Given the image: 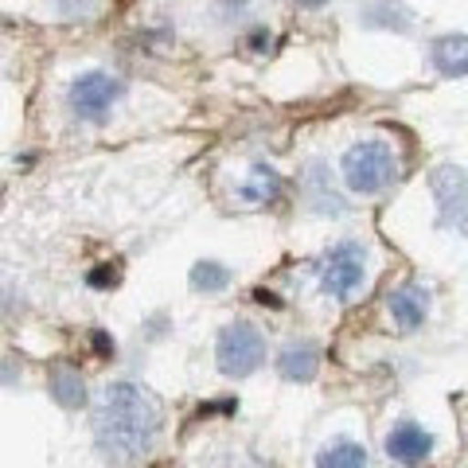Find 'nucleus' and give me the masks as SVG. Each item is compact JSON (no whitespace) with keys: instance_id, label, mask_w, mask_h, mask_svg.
<instances>
[{"instance_id":"4468645a","label":"nucleus","mask_w":468,"mask_h":468,"mask_svg":"<svg viewBox=\"0 0 468 468\" xmlns=\"http://www.w3.org/2000/svg\"><path fill=\"white\" fill-rule=\"evenodd\" d=\"M277 192H282V180H277V172H273V168H254L250 184L242 187V196H246V199H254V203L277 199Z\"/></svg>"},{"instance_id":"9d476101","label":"nucleus","mask_w":468,"mask_h":468,"mask_svg":"<svg viewBox=\"0 0 468 468\" xmlns=\"http://www.w3.org/2000/svg\"><path fill=\"white\" fill-rule=\"evenodd\" d=\"M430 58L445 79H464L468 75V36H441L433 43Z\"/></svg>"},{"instance_id":"f03ea898","label":"nucleus","mask_w":468,"mask_h":468,"mask_svg":"<svg viewBox=\"0 0 468 468\" xmlns=\"http://www.w3.org/2000/svg\"><path fill=\"white\" fill-rule=\"evenodd\" d=\"M399 176V156L387 141H359L344 156V184L359 196H375Z\"/></svg>"},{"instance_id":"6e6552de","label":"nucleus","mask_w":468,"mask_h":468,"mask_svg":"<svg viewBox=\"0 0 468 468\" xmlns=\"http://www.w3.org/2000/svg\"><path fill=\"white\" fill-rule=\"evenodd\" d=\"M387 309H390V320L402 332H418L430 316V289L426 285H399L390 292Z\"/></svg>"},{"instance_id":"1a4fd4ad","label":"nucleus","mask_w":468,"mask_h":468,"mask_svg":"<svg viewBox=\"0 0 468 468\" xmlns=\"http://www.w3.org/2000/svg\"><path fill=\"white\" fill-rule=\"evenodd\" d=\"M277 371H282L285 383H313L316 371H320V351L309 340H297L289 344L282 356H277Z\"/></svg>"},{"instance_id":"a211bd4d","label":"nucleus","mask_w":468,"mask_h":468,"mask_svg":"<svg viewBox=\"0 0 468 468\" xmlns=\"http://www.w3.org/2000/svg\"><path fill=\"white\" fill-rule=\"evenodd\" d=\"M297 5H304V8H320V5H328V0H297Z\"/></svg>"},{"instance_id":"9b49d317","label":"nucleus","mask_w":468,"mask_h":468,"mask_svg":"<svg viewBox=\"0 0 468 468\" xmlns=\"http://www.w3.org/2000/svg\"><path fill=\"white\" fill-rule=\"evenodd\" d=\"M316 468H371V457L367 449L351 437H335L324 449L316 452Z\"/></svg>"},{"instance_id":"2eb2a0df","label":"nucleus","mask_w":468,"mask_h":468,"mask_svg":"<svg viewBox=\"0 0 468 468\" xmlns=\"http://www.w3.org/2000/svg\"><path fill=\"white\" fill-rule=\"evenodd\" d=\"M371 12H383V16H375L371 24H383V27H410V16H406L399 5H387V0H371Z\"/></svg>"},{"instance_id":"0eeeda50","label":"nucleus","mask_w":468,"mask_h":468,"mask_svg":"<svg viewBox=\"0 0 468 468\" xmlns=\"http://www.w3.org/2000/svg\"><path fill=\"white\" fill-rule=\"evenodd\" d=\"M387 457L394 461V464H406V468H418V464H426L430 457H433V449H437V441H433V433L430 430H421L418 421H399L390 433H387Z\"/></svg>"},{"instance_id":"f3484780","label":"nucleus","mask_w":468,"mask_h":468,"mask_svg":"<svg viewBox=\"0 0 468 468\" xmlns=\"http://www.w3.org/2000/svg\"><path fill=\"white\" fill-rule=\"evenodd\" d=\"M94 347L101 356H113V340H106V332H94Z\"/></svg>"},{"instance_id":"dca6fc26","label":"nucleus","mask_w":468,"mask_h":468,"mask_svg":"<svg viewBox=\"0 0 468 468\" xmlns=\"http://www.w3.org/2000/svg\"><path fill=\"white\" fill-rule=\"evenodd\" d=\"M113 282H117L113 270H94V273H90V285H113Z\"/></svg>"},{"instance_id":"f257e3e1","label":"nucleus","mask_w":468,"mask_h":468,"mask_svg":"<svg viewBox=\"0 0 468 468\" xmlns=\"http://www.w3.org/2000/svg\"><path fill=\"white\" fill-rule=\"evenodd\" d=\"M160 433V406L149 390L133 383H110L94 402V441L113 464L149 457Z\"/></svg>"},{"instance_id":"7ed1b4c3","label":"nucleus","mask_w":468,"mask_h":468,"mask_svg":"<svg viewBox=\"0 0 468 468\" xmlns=\"http://www.w3.org/2000/svg\"><path fill=\"white\" fill-rule=\"evenodd\" d=\"M215 359H218V371H223L227 378H246L266 363V340H261V332L254 324L234 320V324H227L223 332H218Z\"/></svg>"},{"instance_id":"20e7f679","label":"nucleus","mask_w":468,"mask_h":468,"mask_svg":"<svg viewBox=\"0 0 468 468\" xmlns=\"http://www.w3.org/2000/svg\"><path fill=\"white\" fill-rule=\"evenodd\" d=\"M363 282H367V254H363V246H356V242L332 246L324 266H320V285H324V292H332V297L344 301Z\"/></svg>"},{"instance_id":"6ab92c4d","label":"nucleus","mask_w":468,"mask_h":468,"mask_svg":"<svg viewBox=\"0 0 468 468\" xmlns=\"http://www.w3.org/2000/svg\"><path fill=\"white\" fill-rule=\"evenodd\" d=\"M223 5H246V0H223Z\"/></svg>"},{"instance_id":"ddd939ff","label":"nucleus","mask_w":468,"mask_h":468,"mask_svg":"<svg viewBox=\"0 0 468 468\" xmlns=\"http://www.w3.org/2000/svg\"><path fill=\"white\" fill-rule=\"evenodd\" d=\"M230 285V270L218 266V261H199L192 270V289L196 292H223Z\"/></svg>"},{"instance_id":"39448f33","label":"nucleus","mask_w":468,"mask_h":468,"mask_svg":"<svg viewBox=\"0 0 468 468\" xmlns=\"http://www.w3.org/2000/svg\"><path fill=\"white\" fill-rule=\"evenodd\" d=\"M430 187H433L437 211H441V223L468 239V172L441 165V168H433Z\"/></svg>"},{"instance_id":"423d86ee","label":"nucleus","mask_w":468,"mask_h":468,"mask_svg":"<svg viewBox=\"0 0 468 468\" xmlns=\"http://www.w3.org/2000/svg\"><path fill=\"white\" fill-rule=\"evenodd\" d=\"M117 98H122V82L110 79V75H98V70L94 75L75 79V86H70V106H75V113L86 117V122L106 117V110Z\"/></svg>"},{"instance_id":"f8f14e48","label":"nucleus","mask_w":468,"mask_h":468,"mask_svg":"<svg viewBox=\"0 0 468 468\" xmlns=\"http://www.w3.org/2000/svg\"><path fill=\"white\" fill-rule=\"evenodd\" d=\"M51 399H55L58 406H67V410L86 406V383H82V375L70 371V367H58V371L51 375Z\"/></svg>"}]
</instances>
